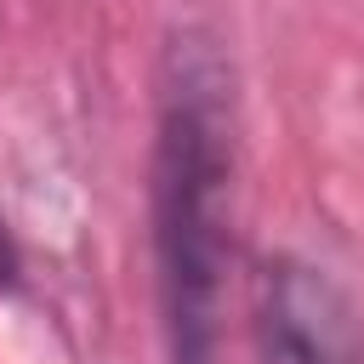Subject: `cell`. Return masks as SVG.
I'll list each match as a JSON object with an SVG mask.
<instances>
[{"label":"cell","mask_w":364,"mask_h":364,"mask_svg":"<svg viewBox=\"0 0 364 364\" xmlns=\"http://www.w3.org/2000/svg\"><path fill=\"white\" fill-rule=\"evenodd\" d=\"M17 284H23V250H17V239H11V228L0 216V296H11Z\"/></svg>","instance_id":"3957f363"},{"label":"cell","mask_w":364,"mask_h":364,"mask_svg":"<svg viewBox=\"0 0 364 364\" xmlns=\"http://www.w3.org/2000/svg\"><path fill=\"white\" fill-rule=\"evenodd\" d=\"M239 165V97L222 40L199 23L171 28L154 68L148 142V250L165 364H222L228 222Z\"/></svg>","instance_id":"6da1fadb"},{"label":"cell","mask_w":364,"mask_h":364,"mask_svg":"<svg viewBox=\"0 0 364 364\" xmlns=\"http://www.w3.org/2000/svg\"><path fill=\"white\" fill-rule=\"evenodd\" d=\"M250 364H364L353 290L301 250H267L250 279Z\"/></svg>","instance_id":"7a4b0ae2"}]
</instances>
